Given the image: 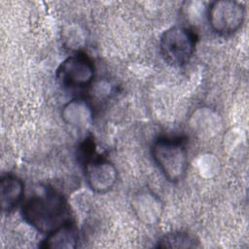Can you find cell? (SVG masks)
I'll return each mask as SVG.
<instances>
[{
    "instance_id": "obj_1",
    "label": "cell",
    "mask_w": 249,
    "mask_h": 249,
    "mask_svg": "<svg viewBox=\"0 0 249 249\" xmlns=\"http://www.w3.org/2000/svg\"><path fill=\"white\" fill-rule=\"evenodd\" d=\"M22 217L32 228L50 233L68 222V205L62 195L53 190L31 196L22 206Z\"/></svg>"
},
{
    "instance_id": "obj_2",
    "label": "cell",
    "mask_w": 249,
    "mask_h": 249,
    "mask_svg": "<svg viewBox=\"0 0 249 249\" xmlns=\"http://www.w3.org/2000/svg\"><path fill=\"white\" fill-rule=\"evenodd\" d=\"M154 161L170 182L181 180L188 168V152L180 138L160 137L151 147Z\"/></svg>"
},
{
    "instance_id": "obj_3",
    "label": "cell",
    "mask_w": 249,
    "mask_h": 249,
    "mask_svg": "<svg viewBox=\"0 0 249 249\" xmlns=\"http://www.w3.org/2000/svg\"><path fill=\"white\" fill-rule=\"evenodd\" d=\"M196 45V35L189 27L175 25L160 36V50L163 59L172 66H183L192 58Z\"/></svg>"
},
{
    "instance_id": "obj_4",
    "label": "cell",
    "mask_w": 249,
    "mask_h": 249,
    "mask_svg": "<svg viewBox=\"0 0 249 249\" xmlns=\"http://www.w3.org/2000/svg\"><path fill=\"white\" fill-rule=\"evenodd\" d=\"M206 17L211 29L220 35L235 33L245 18L244 6L233 0H218L209 5Z\"/></svg>"
},
{
    "instance_id": "obj_5",
    "label": "cell",
    "mask_w": 249,
    "mask_h": 249,
    "mask_svg": "<svg viewBox=\"0 0 249 249\" xmlns=\"http://www.w3.org/2000/svg\"><path fill=\"white\" fill-rule=\"evenodd\" d=\"M92 60L85 53H78L65 58L57 67L55 79L63 89H79L89 86L94 78Z\"/></svg>"
},
{
    "instance_id": "obj_6",
    "label": "cell",
    "mask_w": 249,
    "mask_h": 249,
    "mask_svg": "<svg viewBox=\"0 0 249 249\" xmlns=\"http://www.w3.org/2000/svg\"><path fill=\"white\" fill-rule=\"evenodd\" d=\"M85 176L89 187L97 194L110 191L118 180L115 165L99 155L94 156L84 163Z\"/></svg>"
},
{
    "instance_id": "obj_7",
    "label": "cell",
    "mask_w": 249,
    "mask_h": 249,
    "mask_svg": "<svg viewBox=\"0 0 249 249\" xmlns=\"http://www.w3.org/2000/svg\"><path fill=\"white\" fill-rule=\"evenodd\" d=\"M131 207L136 217L148 226L157 224L163 211L161 200L149 189H143L134 194L131 199Z\"/></svg>"
},
{
    "instance_id": "obj_8",
    "label": "cell",
    "mask_w": 249,
    "mask_h": 249,
    "mask_svg": "<svg viewBox=\"0 0 249 249\" xmlns=\"http://www.w3.org/2000/svg\"><path fill=\"white\" fill-rule=\"evenodd\" d=\"M64 123L76 130H88L93 122V109L90 103L82 97H76L65 103L61 110Z\"/></svg>"
},
{
    "instance_id": "obj_9",
    "label": "cell",
    "mask_w": 249,
    "mask_h": 249,
    "mask_svg": "<svg viewBox=\"0 0 249 249\" xmlns=\"http://www.w3.org/2000/svg\"><path fill=\"white\" fill-rule=\"evenodd\" d=\"M78 228L68 221L48 233L40 247L43 249H74L78 246Z\"/></svg>"
},
{
    "instance_id": "obj_10",
    "label": "cell",
    "mask_w": 249,
    "mask_h": 249,
    "mask_svg": "<svg viewBox=\"0 0 249 249\" xmlns=\"http://www.w3.org/2000/svg\"><path fill=\"white\" fill-rule=\"evenodd\" d=\"M24 194L22 180L15 175H5L0 180V202L4 212L13 211L21 201Z\"/></svg>"
},
{
    "instance_id": "obj_11",
    "label": "cell",
    "mask_w": 249,
    "mask_h": 249,
    "mask_svg": "<svg viewBox=\"0 0 249 249\" xmlns=\"http://www.w3.org/2000/svg\"><path fill=\"white\" fill-rule=\"evenodd\" d=\"M219 117L208 108H200L192 116L191 126L197 134L211 135L217 129Z\"/></svg>"
},
{
    "instance_id": "obj_12",
    "label": "cell",
    "mask_w": 249,
    "mask_h": 249,
    "mask_svg": "<svg viewBox=\"0 0 249 249\" xmlns=\"http://www.w3.org/2000/svg\"><path fill=\"white\" fill-rule=\"evenodd\" d=\"M198 246V241L188 232L174 231L162 235L159 239V248H195Z\"/></svg>"
}]
</instances>
